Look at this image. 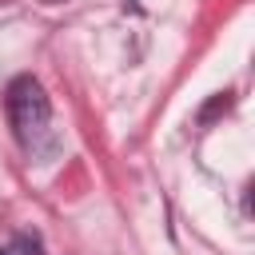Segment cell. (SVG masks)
I'll return each mask as SVG.
<instances>
[{"label": "cell", "instance_id": "obj_1", "mask_svg": "<svg viewBox=\"0 0 255 255\" xmlns=\"http://www.w3.org/2000/svg\"><path fill=\"white\" fill-rule=\"evenodd\" d=\"M8 120L16 128V139L24 147H36V139L48 131L52 124V104L40 88V80L32 76H20L12 88H8Z\"/></svg>", "mask_w": 255, "mask_h": 255}]
</instances>
